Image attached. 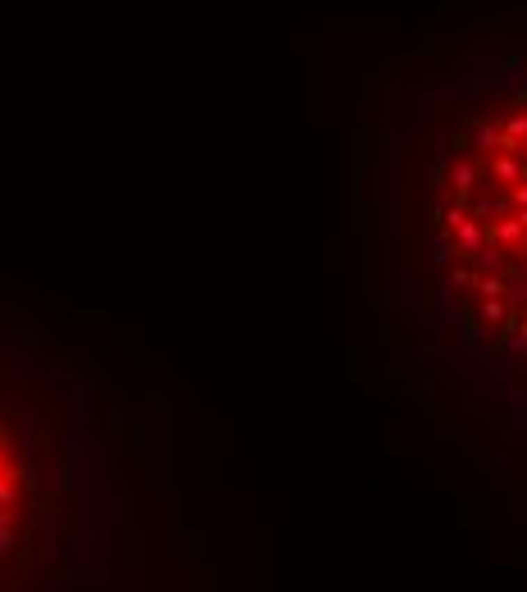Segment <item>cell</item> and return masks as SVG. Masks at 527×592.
<instances>
[{
  "label": "cell",
  "instance_id": "cell-1",
  "mask_svg": "<svg viewBox=\"0 0 527 592\" xmlns=\"http://www.w3.org/2000/svg\"><path fill=\"white\" fill-rule=\"evenodd\" d=\"M418 296L455 360L527 406V50L423 87L404 109Z\"/></svg>",
  "mask_w": 527,
  "mask_h": 592
}]
</instances>
